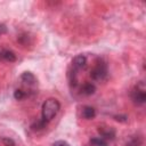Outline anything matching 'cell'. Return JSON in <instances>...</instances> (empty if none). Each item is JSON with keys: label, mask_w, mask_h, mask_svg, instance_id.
<instances>
[{"label": "cell", "mask_w": 146, "mask_h": 146, "mask_svg": "<svg viewBox=\"0 0 146 146\" xmlns=\"http://www.w3.org/2000/svg\"><path fill=\"white\" fill-rule=\"evenodd\" d=\"M60 110V103L56 98H48L41 108V119L46 122L51 121Z\"/></svg>", "instance_id": "1"}, {"label": "cell", "mask_w": 146, "mask_h": 146, "mask_svg": "<svg viewBox=\"0 0 146 146\" xmlns=\"http://www.w3.org/2000/svg\"><path fill=\"white\" fill-rule=\"evenodd\" d=\"M106 76H107V65L102 58H98L95 63V66L90 71V78L94 81H103L106 79Z\"/></svg>", "instance_id": "2"}, {"label": "cell", "mask_w": 146, "mask_h": 146, "mask_svg": "<svg viewBox=\"0 0 146 146\" xmlns=\"http://www.w3.org/2000/svg\"><path fill=\"white\" fill-rule=\"evenodd\" d=\"M131 98L136 105H143L146 102V91L143 82L138 83L131 92Z\"/></svg>", "instance_id": "3"}, {"label": "cell", "mask_w": 146, "mask_h": 146, "mask_svg": "<svg viewBox=\"0 0 146 146\" xmlns=\"http://www.w3.org/2000/svg\"><path fill=\"white\" fill-rule=\"evenodd\" d=\"M98 132L100 135V138H103V139H110V140H112L115 137V130H114V128L108 127V125H99Z\"/></svg>", "instance_id": "4"}, {"label": "cell", "mask_w": 146, "mask_h": 146, "mask_svg": "<svg viewBox=\"0 0 146 146\" xmlns=\"http://www.w3.org/2000/svg\"><path fill=\"white\" fill-rule=\"evenodd\" d=\"M87 66V57L84 55H78L72 59V68L74 71H80Z\"/></svg>", "instance_id": "5"}, {"label": "cell", "mask_w": 146, "mask_h": 146, "mask_svg": "<svg viewBox=\"0 0 146 146\" xmlns=\"http://www.w3.org/2000/svg\"><path fill=\"white\" fill-rule=\"evenodd\" d=\"M21 81H22L24 84L31 87V86H34V84L36 83V78L34 76V74H33L32 72L25 71V72H23L22 75H21Z\"/></svg>", "instance_id": "6"}, {"label": "cell", "mask_w": 146, "mask_h": 146, "mask_svg": "<svg viewBox=\"0 0 146 146\" xmlns=\"http://www.w3.org/2000/svg\"><path fill=\"white\" fill-rule=\"evenodd\" d=\"M17 57L15 55L14 51L9 50V49H0V60H5V62H16Z\"/></svg>", "instance_id": "7"}, {"label": "cell", "mask_w": 146, "mask_h": 146, "mask_svg": "<svg viewBox=\"0 0 146 146\" xmlns=\"http://www.w3.org/2000/svg\"><path fill=\"white\" fill-rule=\"evenodd\" d=\"M81 116L83 119H86V120H91V119H94L96 116V110L92 106L86 105L81 110Z\"/></svg>", "instance_id": "8"}, {"label": "cell", "mask_w": 146, "mask_h": 146, "mask_svg": "<svg viewBox=\"0 0 146 146\" xmlns=\"http://www.w3.org/2000/svg\"><path fill=\"white\" fill-rule=\"evenodd\" d=\"M96 91V86L91 82H86L82 87H81V92L86 96H90V95H94Z\"/></svg>", "instance_id": "9"}, {"label": "cell", "mask_w": 146, "mask_h": 146, "mask_svg": "<svg viewBox=\"0 0 146 146\" xmlns=\"http://www.w3.org/2000/svg\"><path fill=\"white\" fill-rule=\"evenodd\" d=\"M90 145L91 146H108L106 140L100 138V137H94L90 139Z\"/></svg>", "instance_id": "10"}, {"label": "cell", "mask_w": 146, "mask_h": 146, "mask_svg": "<svg viewBox=\"0 0 146 146\" xmlns=\"http://www.w3.org/2000/svg\"><path fill=\"white\" fill-rule=\"evenodd\" d=\"M46 125H47V122L44 121V120H38V121H35L32 125H31V128L33 129V130H41V129H43V128H46Z\"/></svg>", "instance_id": "11"}, {"label": "cell", "mask_w": 146, "mask_h": 146, "mask_svg": "<svg viewBox=\"0 0 146 146\" xmlns=\"http://www.w3.org/2000/svg\"><path fill=\"white\" fill-rule=\"evenodd\" d=\"M26 96H27V94H26V91L23 90V89H16V90L14 91V97H15V99H17V100H22V99H24Z\"/></svg>", "instance_id": "12"}, {"label": "cell", "mask_w": 146, "mask_h": 146, "mask_svg": "<svg viewBox=\"0 0 146 146\" xmlns=\"http://www.w3.org/2000/svg\"><path fill=\"white\" fill-rule=\"evenodd\" d=\"M1 141H2V144H3L5 146H15V141H14L13 139L8 138V137L1 138Z\"/></svg>", "instance_id": "13"}, {"label": "cell", "mask_w": 146, "mask_h": 146, "mask_svg": "<svg viewBox=\"0 0 146 146\" xmlns=\"http://www.w3.org/2000/svg\"><path fill=\"white\" fill-rule=\"evenodd\" d=\"M140 145H141V140H139L138 137H137V139L133 138L132 140H130L129 143H127V146H140Z\"/></svg>", "instance_id": "14"}, {"label": "cell", "mask_w": 146, "mask_h": 146, "mask_svg": "<svg viewBox=\"0 0 146 146\" xmlns=\"http://www.w3.org/2000/svg\"><path fill=\"white\" fill-rule=\"evenodd\" d=\"M52 146H70V144L65 140H57L52 144Z\"/></svg>", "instance_id": "15"}, {"label": "cell", "mask_w": 146, "mask_h": 146, "mask_svg": "<svg viewBox=\"0 0 146 146\" xmlns=\"http://www.w3.org/2000/svg\"><path fill=\"white\" fill-rule=\"evenodd\" d=\"M7 32V26L5 24H0V36Z\"/></svg>", "instance_id": "16"}, {"label": "cell", "mask_w": 146, "mask_h": 146, "mask_svg": "<svg viewBox=\"0 0 146 146\" xmlns=\"http://www.w3.org/2000/svg\"><path fill=\"white\" fill-rule=\"evenodd\" d=\"M114 117H115V120H117V121H122V122L127 121V116H125V115H123V116H119V115H116V116H114Z\"/></svg>", "instance_id": "17"}]
</instances>
